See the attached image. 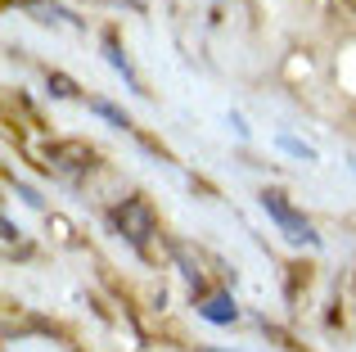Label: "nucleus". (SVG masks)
Instances as JSON below:
<instances>
[{
    "mask_svg": "<svg viewBox=\"0 0 356 352\" xmlns=\"http://www.w3.org/2000/svg\"><path fill=\"white\" fill-rule=\"evenodd\" d=\"M113 226H118V235L127 239L131 248H145L149 235L158 230V212H154V203H149V199L131 194V199H122L118 208H113Z\"/></svg>",
    "mask_w": 356,
    "mask_h": 352,
    "instance_id": "f257e3e1",
    "label": "nucleus"
},
{
    "mask_svg": "<svg viewBox=\"0 0 356 352\" xmlns=\"http://www.w3.org/2000/svg\"><path fill=\"white\" fill-rule=\"evenodd\" d=\"M261 208H266V217L275 221L280 230H284V239L289 244H307V248H316L321 244V235H316V226L302 217V212L293 208V203L284 199L280 190H261Z\"/></svg>",
    "mask_w": 356,
    "mask_h": 352,
    "instance_id": "f03ea898",
    "label": "nucleus"
},
{
    "mask_svg": "<svg viewBox=\"0 0 356 352\" xmlns=\"http://www.w3.org/2000/svg\"><path fill=\"white\" fill-rule=\"evenodd\" d=\"M45 168L50 172H59V176H86L90 168H95V150L90 145H81V141H68V145H50L45 150Z\"/></svg>",
    "mask_w": 356,
    "mask_h": 352,
    "instance_id": "7ed1b4c3",
    "label": "nucleus"
},
{
    "mask_svg": "<svg viewBox=\"0 0 356 352\" xmlns=\"http://www.w3.org/2000/svg\"><path fill=\"white\" fill-rule=\"evenodd\" d=\"M199 317L208 321V326H235L239 307H235L230 294H203V298H199Z\"/></svg>",
    "mask_w": 356,
    "mask_h": 352,
    "instance_id": "20e7f679",
    "label": "nucleus"
},
{
    "mask_svg": "<svg viewBox=\"0 0 356 352\" xmlns=\"http://www.w3.org/2000/svg\"><path fill=\"white\" fill-rule=\"evenodd\" d=\"M104 59H108V68H113V72H122V81H127L136 95H145V86H140V77H136V68H131L127 50L118 45V36H104Z\"/></svg>",
    "mask_w": 356,
    "mask_h": 352,
    "instance_id": "39448f33",
    "label": "nucleus"
},
{
    "mask_svg": "<svg viewBox=\"0 0 356 352\" xmlns=\"http://www.w3.org/2000/svg\"><path fill=\"white\" fill-rule=\"evenodd\" d=\"M275 145H280V150L289 154V159H298V163H316V159H321V154H316V145L298 141L293 131H280V136H275Z\"/></svg>",
    "mask_w": 356,
    "mask_h": 352,
    "instance_id": "423d86ee",
    "label": "nucleus"
},
{
    "mask_svg": "<svg viewBox=\"0 0 356 352\" xmlns=\"http://www.w3.org/2000/svg\"><path fill=\"white\" fill-rule=\"evenodd\" d=\"M90 113H99V118H108V122H113V127H122V131H127V127H131V118H127V113H122V109H118V104H108V99H90Z\"/></svg>",
    "mask_w": 356,
    "mask_h": 352,
    "instance_id": "0eeeda50",
    "label": "nucleus"
},
{
    "mask_svg": "<svg viewBox=\"0 0 356 352\" xmlns=\"http://www.w3.org/2000/svg\"><path fill=\"white\" fill-rule=\"evenodd\" d=\"M45 86H50V95H54V99H77V86H72L63 72H50V77H45Z\"/></svg>",
    "mask_w": 356,
    "mask_h": 352,
    "instance_id": "6e6552de",
    "label": "nucleus"
},
{
    "mask_svg": "<svg viewBox=\"0 0 356 352\" xmlns=\"http://www.w3.org/2000/svg\"><path fill=\"white\" fill-rule=\"evenodd\" d=\"M9 185L18 190V199H23V203H32V208H41V194H36L32 185H23V181H9Z\"/></svg>",
    "mask_w": 356,
    "mask_h": 352,
    "instance_id": "1a4fd4ad",
    "label": "nucleus"
},
{
    "mask_svg": "<svg viewBox=\"0 0 356 352\" xmlns=\"http://www.w3.org/2000/svg\"><path fill=\"white\" fill-rule=\"evenodd\" d=\"M0 226H5V244H14V239H18V235H23V230H18V226H14V221H9V217H5V221H0Z\"/></svg>",
    "mask_w": 356,
    "mask_h": 352,
    "instance_id": "9d476101",
    "label": "nucleus"
},
{
    "mask_svg": "<svg viewBox=\"0 0 356 352\" xmlns=\"http://www.w3.org/2000/svg\"><path fill=\"white\" fill-rule=\"evenodd\" d=\"M348 168H352V172H356V154H352V159H348Z\"/></svg>",
    "mask_w": 356,
    "mask_h": 352,
    "instance_id": "9b49d317",
    "label": "nucleus"
},
{
    "mask_svg": "<svg viewBox=\"0 0 356 352\" xmlns=\"http://www.w3.org/2000/svg\"><path fill=\"white\" fill-rule=\"evenodd\" d=\"M208 352H212V348H208Z\"/></svg>",
    "mask_w": 356,
    "mask_h": 352,
    "instance_id": "f8f14e48",
    "label": "nucleus"
}]
</instances>
